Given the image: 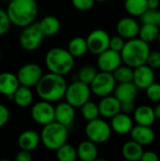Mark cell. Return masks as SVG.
I'll list each match as a JSON object with an SVG mask.
<instances>
[{"instance_id": "7402d4cb", "label": "cell", "mask_w": 160, "mask_h": 161, "mask_svg": "<svg viewBox=\"0 0 160 161\" xmlns=\"http://www.w3.org/2000/svg\"><path fill=\"white\" fill-rule=\"evenodd\" d=\"M17 142L20 149L32 152L37 149V147L41 143V136L37 131L27 129L23 131L19 135Z\"/></svg>"}, {"instance_id": "ac0fdd59", "label": "cell", "mask_w": 160, "mask_h": 161, "mask_svg": "<svg viewBox=\"0 0 160 161\" xmlns=\"http://www.w3.org/2000/svg\"><path fill=\"white\" fill-rule=\"evenodd\" d=\"M110 127L112 132L118 135H127L134 126V122L129 114L120 111L110 119Z\"/></svg>"}, {"instance_id": "3957f363", "label": "cell", "mask_w": 160, "mask_h": 161, "mask_svg": "<svg viewBox=\"0 0 160 161\" xmlns=\"http://www.w3.org/2000/svg\"><path fill=\"white\" fill-rule=\"evenodd\" d=\"M150 52L151 49L149 43L137 37L125 41L120 54L123 63L134 69L146 63Z\"/></svg>"}, {"instance_id": "e575fe53", "label": "cell", "mask_w": 160, "mask_h": 161, "mask_svg": "<svg viewBox=\"0 0 160 161\" xmlns=\"http://www.w3.org/2000/svg\"><path fill=\"white\" fill-rule=\"evenodd\" d=\"M146 96L147 98L155 103L160 102V83L153 82L146 90Z\"/></svg>"}, {"instance_id": "4316f807", "label": "cell", "mask_w": 160, "mask_h": 161, "mask_svg": "<svg viewBox=\"0 0 160 161\" xmlns=\"http://www.w3.org/2000/svg\"><path fill=\"white\" fill-rule=\"evenodd\" d=\"M143 152V146L132 140L124 142L122 146V155L124 158L128 161L141 160Z\"/></svg>"}, {"instance_id": "8fae6325", "label": "cell", "mask_w": 160, "mask_h": 161, "mask_svg": "<svg viewBox=\"0 0 160 161\" xmlns=\"http://www.w3.org/2000/svg\"><path fill=\"white\" fill-rule=\"evenodd\" d=\"M43 75L42 68L37 63H25L17 71V78L22 86L34 88Z\"/></svg>"}, {"instance_id": "5b68a950", "label": "cell", "mask_w": 160, "mask_h": 161, "mask_svg": "<svg viewBox=\"0 0 160 161\" xmlns=\"http://www.w3.org/2000/svg\"><path fill=\"white\" fill-rule=\"evenodd\" d=\"M40 136L41 142L46 149L56 151L58 147L67 142L69 131L67 126L53 121L42 126Z\"/></svg>"}, {"instance_id": "f907efd6", "label": "cell", "mask_w": 160, "mask_h": 161, "mask_svg": "<svg viewBox=\"0 0 160 161\" xmlns=\"http://www.w3.org/2000/svg\"><path fill=\"white\" fill-rule=\"evenodd\" d=\"M1 58H2V52H1V49H0V59H1Z\"/></svg>"}, {"instance_id": "2e32d148", "label": "cell", "mask_w": 160, "mask_h": 161, "mask_svg": "<svg viewBox=\"0 0 160 161\" xmlns=\"http://www.w3.org/2000/svg\"><path fill=\"white\" fill-rule=\"evenodd\" d=\"M131 140L141 146H148L156 141V133L151 126L136 125L130 131Z\"/></svg>"}, {"instance_id": "7dc6e473", "label": "cell", "mask_w": 160, "mask_h": 161, "mask_svg": "<svg viewBox=\"0 0 160 161\" xmlns=\"http://www.w3.org/2000/svg\"><path fill=\"white\" fill-rule=\"evenodd\" d=\"M156 25L157 26L160 27V10L157 9V18H156Z\"/></svg>"}, {"instance_id": "52a82bcc", "label": "cell", "mask_w": 160, "mask_h": 161, "mask_svg": "<svg viewBox=\"0 0 160 161\" xmlns=\"http://www.w3.org/2000/svg\"><path fill=\"white\" fill-rule=\"evenodd\" d=\"M91 94L90 85L80 80H75L67 85L63 99H65V101L74 108H79L83 104L91 100Z\"/></svg>"}, {"instance_id": "b9f144b4", "label": "cell", "mask_w": 160, "mask_h": 161, "mask_svg": "<svg viewBox=\"0 0 160 161\" xmlns=\"http://www.w3.org/2000/svg\"><path fill=\"white\" fill-rule=\"evenodd\" d=\"M14 158L16 161H31L33 158H32L31 152L20 149V151L16 154Z\"/></svg>"}, {"instance_id": "1f68e13d", "label": "cell", "mask_w": 160, "mask_h": 161, "mask_svg": "<svg viewBox=\"0 0 160 161\" xmlns=\"http://www.w3.org/2000/svg\"><path fill=\"white\" fill-rule=\"evenodd\" d=\"M79 108H80V114H81L82 118L84 120H86L87 122L100 117L98 105L91 100L87 101Z\"/></svg>"}, {"instance_id": "816d5d0a", "label": "cell", "mask_w": 160, "mask_h": 161, "mask_svg": "<svg viewBox=\"0 0 160 161\" xmlns=\"http://www.w3.org/2000/svg\"><path fill=\"white\" fill-rule=\"evenodd\" d=\"M8 1H10V0H8Z\"/></svg>"}, {"instance_id": "c3c4849f", "label": "cell", "mask_w": 160, "mask_h": 161, "mask_svg": "<svg viewBox=\"0 0 160 161\" xmlns=\"http://www.w3.org/2000/svg\"><path fill=\"white\" fill-rule=\"evenodd\" d=\"M157 42H158V43H159L160 45V30H159V34H158V37H157Z\"/></svg>"}, {"instance_id": "9c48e42d", "label": "cell", "mask_w": 160, "mask_h": 161, "mask_svg": "<svg viewBox=\"0 0 160 161\" xmlns=\"http://www.w3.org/2000/svg\"><path fill=\"white\" fill-rule=\"evenodd\" d=\"M116 80L112 73L98 71L97 75L90 84L91 93L97 97H104L112 94L116 87Z\"/></svg>"}, {"instance_id": "ee69618b", "label": "cell", "mask_w": 160, "mask_h": 161, "mask_svg": "<svg viewBox=\"0 0 160 161\" xmlns=\"http://www.w3.org/2000/svg\"><path fill=\"white\" fill-rule=\"evenodd\" d=\"M141 161H158L159 157L158 155L154 151H144L142 154V157L141 158Z\"/></svg>"}, {"instance_id": "5bb4252c", "label": "cell", "mask_w": 160, "mask_h": 161, "mask_svg": "<svg viewBox=\"0 0 160 161\" xmlns=\"http://www.w3.org/2000/svg\"><path fill=\"white\" fill-rule=\"evenodd\" d=\"M156 75L154 69L148 66L146 63L134 68L132 82L139 90L145 91L153 82H155Z\"/></svg>"}, {"instance_id": "836d02e7", "label": "cell", "mask_w": 160, "mask_h": 161, "mask_svg": "<svg viewBox=\"0 0 160 161\" xmlns=\"http://www.w3.org/2000/svg\"><path fill=\"white\" fill-rule=\"evenodd\" d=\"M97 73L98 70L94 66L85 65L78 72V80L90 85L93 80V78L95 77V75H97Z\"/></svg>"}, {"instance_id": "9a60e30c", "label": "cell", "mask_w": 160, "mask_h": 161, "mask_svg": "<svg viewBox=\"0 0 160 161\" xmlns=\"http://www.w3.org/2000/svg\"><path fill=\"white\" fill-rule=\"evenodd\" d=\"M141 25L140 23L131 17L121 18L116 25V31L119 36L124 38L125 41L137 38L139 36Z\"/></svg>"}, {"instance_id": "ba28073f", "label": "cell", "mask_w": 160, "mask_h": 161, "mask_svg": "<svg viewBox=\"0 0 160 161\" xmlns=\"http://www.w3.org/2000/svg\"><path fill=\"white\" fill-rule=\"evenodd\" d=\"M43 39L44 36L40 29L38 22H34L22 28L19 36V43L24 50L33 52L41 46Z\"/></svg>"}, {"instance_id": "30bf717a", "label": "cell", "mask_w": 160, "mask_h": 161, "mask_svg": "<svg viewBox=\"0 0 160 161\" xmlns=\"http://www.w3.org/2000/svg\"><path fill=\"white\" fill-rule=\"evenodd\" d=\"M30 116L34 123L43 126L55 121V106L51 102L41 100L31 107Z\"/></svg>"}, {"instance_id": "484cf974", "label": "cell", "mask_w": 160, "mask_h": 161, "mask_svg": "<svg viewBox=\"0 0 160 161\" xmlns=\"http://www.w3.org/2000/svg\"><path fill=\"white\" fill-rule=\"evenodd\" d=\"M33 99L34 94L31 88L22 85L18 87V89L12 95V101L14 102V104L22 108L30 107L33 103Z\"/></svg>"}, {"instance_id": "f1b7e54d", "label": "cell", "mask_w": 160, "mask_h": 161, "mask_svg": "<svg viewBox=\"0 0 160 161\" xmlns=\"http://www.w3.org/2000/svg\"><path fill=\"white\" fill-rule=\"evenodd\" d=\"M160 27L155 24H142L140 27L139 38L147 43L154 42L157 40Z\"/></svg>"}, {"instance_id": "d590c367", "label": "cell", "mask_w": 160, "mask_h": 161, "mask_svg": "<svg viewBox=\"0 0 160 161\" xmlns=\"http://www.w3.org/2000/svg\"><path fill=\"white\" fill-rule=\"evenodd\" d=\"M11 23L6 9L0 8V37L6 35L10 29Z\"/></svg>"}, {"instance_id": "83f0119b", "label": "cell", "mask_w": 160, "mask_h": 161, "mask_svg": "<svg viewBox=\"0 0 160 161\" xmlns=\"http://www.w3.org/2000/svg\"><path fill=\"white\" fill-rule=\"evenodd\" d=\"M67 50L74 58L83 57L88 52L86 38L80 37V36L74 37L73 39L70 40Z\"/></svg>"}, {"instance_id": "f6af8a7d", "label": "cell", "mask_w": 160, "mask_h": 161, "mask_svg": "<svg viewBox=\"0 0 160 161\" xmlns=\"http://www.w3.org/2000/svg\"><path fill=\"white\" fill-rule=\"evenodd\" d=\"M160 0H147V7L151 9H158Z\"/></svg>"}, {"instance_id": "ffe728a7", "label": "cell", "mask_w": 160, "mask_h": 161, "mask_svg": "<svg viewBox=\"0 0 160 161\" xmlns=\"http://www.w3.org/2000/svg\"><path fill=\"white\" fill-rule=\"evenodd\" d=\"M20 86L17 75L11 72L0 73V94L12 100V95Z\"/></svg>"}, {"instance_id": "d6986e66", "label": "cell", "mask_w": 160, "mask_h": 161, "mask_svg": "<svg viewBox=\"0 0 160 161\" xmlns=\"http://www.w3.org/2000/svg\"><path fill=\"white\" fill-rule=\"evenodd\" d=\"M75 119V108L66 101L58 103L55 107V121L69 127Z\"/></svg>"}, {"instance_id": "277c9868", "label": "cell", "mask_w": 160, "mask_h": 161, "mask_svg": "<svg viewBox=\"0 0 160 161\" xmlns=\"http://www.w3.org/2000/svg\"><path fill=\"white\" fill-rule=\"evenodd\" d=\"M74 59L67 48L53 47L45 54L44 62L48 72L64 76L74 69Z\"/></svg>"}, {"instance_id": "cb8c5ba5", "label": "cell", "mask_w": 160, "mask_h": 161, "mask_svg": "<svg viewBox=\"0 0 160 161\" xmlns=\"http://www.w3.org/2000/svg\"><path fill=\"white\" fill-rule=\"evenodd\" d=\"M77 158L81 161H95L98 158L97 144L90 140L81 142L76 147Z\"/></svg>"}, {"instance_id": "681fc988", "label": "cell", "mask_w": 160, "mask_h": 161, "mask_svg": "<svg viewBox=\"0 0 160 161\" xmlns=\"http://www.w3.org/2000/svg\"><path fill=\"white\" fill-rule=\"evenodd\" d=\"M107 0H95V2H105Z\"/></svg>"}, {"instance_id": "d6a6232c", "label": "cell", "mask_w": 160, "mask_h": 161, "mask_svg": "<svg viewBox=\"0 0 160 161\" xmlns=\"http://www.w3.org/2000/svg\"><path fill=\"white\" fill-rule=\"evenodd\" d=\"M133 73L134 69L127 66L121 64L116 70L113 71L112 75L117 83H125V82H132L133 80Z\"/></svg>"}, {"instance_id": "60d3db41", "label": "cell", "mask_w": 160, "mask_h": 161, "mask_svg": "<svg viewBox=\"0 0 160 161\" xmlns=\"http://www.w3.org/2000/svg\"><path fill=\"white\" fill-rule=\"evenodd\" d=\"M10 118L9 109L3 104H0V128L5 126Z\"/></svg>"}, {"instance_id": "6da1fadb", "label": "cell", "mask_w": 160, "mask_h": 161, "mask_svg": "<svg viewBox=\"0 0 160 161\" xmlns=\"http://www.w3.org/2000/svg\"><path fill=\"white\" fill-rule=\"evenodd\" d=\"M67 85L63 75L48 72L42 75L34 88L41 100L56 103L64 98Z\"/></svg>"}, {"instance_id": "7c38bea8", "label": "cell", "mask_w": 160, "mask_h": 161, "mask_svg": "<svg viewBox=\"0 0 160 161\" xmlns=\"http://www.w3.org/2000/svg\"><path fill=\"white\" fill-rule=\"evenodd\" d=\"M110 36L108 31L102 28H96L91 30L87 38V46L88 52H91L93 55H99L108 48Z\"/></svg>"}, {"instance_id": "ab89813d", "label": "cell", "mask_w": 160, "mask_h": 161, "mask_svg": "<svg viewBox=\"0 0 160 161\" xmlns=\"http://www.w3.org/2000/svg\"><path fill=\"white\" fill-rule=\"evenodd\" d=\"M157 9H151L147 8L140 17L141 24H155L156 25V18H157Z\"/></svg>"}, {"instance_id": "f35d334b", "label": "cell", "mask_w": 160, "mask_h": 161, "mask_svg": "<svg viewBox=\"0 0 160 161\" xmlns=\"http://www.w3.org/2000/svg\"><path fill=\"white\" fill-rule=\"evenodd\" d=\"M146 64L154 70L160 69V51H151L147 58Z\"/></svg>"}, {"instance_id": "4dcf8cb0", "label": "cell", "mask_w": 160, "mask_h": 161, "mask_svg": "<svg viewBox=\"0 0 160 161\" xmlns=\"http://www.w3.org/2000/svg\"><path fill=\"white\" fill-rule=\"evenodd\" d=\"M56 157L58 161H75L77 159L76 148L68 142H65L56 150Z\"/></svg>"}, {"instance_id": "f546056e", "label": "cell", "mask_w": 160, "mask_h": 161, "mask_svg": "<svg viewBox=\"0 0 160 161\" xmlns=\"http://www.w3.org/2000/svg\"><path fill=\"white\" fill-rule=\"evenodd\" d=\"M147 0H125L124 9L132 17H140L146 9Z\"/></svg>"}, {"instance_id": "bcb514c9", "label": "cell", "mask_w": 160, "mask_h": 161, "mask_svg": "<svg viewBox=\"0 0 160 161\" xmlns=\"http://www.w3.org/2000/svg\"><path fill=\"white\" fill-rule=\"evenodd\" d=\"M154 108V112H155V115H156V119L160 120V102H158L157 104V106Z\"/></svg>"}, {"instance_id": "4fadbf2b", "label": "cell", "mask_w": 160, "mask_h": 161, "mask_svg": "<svg viewBox=\"0 0 160 161\" xmlns=\"http://www.w3.org/2000/svg\"><path fill=\"white\" fill-rule=\"evenodd\" d=\"M96 64L99 71L113 73L114 70H116L121 64H123L121 54L110 48H108L104 52L97 55Z\"/></svg>"}, {"instance_id": "7a4b0ae2", "label": "cell", "mask_w": 160, "mask_h": 161, "mask_svg": "<svg viewBox=\"0 0 160 161\" xmlns=\"http://www.w3.org/2000/svg\"><path fill=\"white\" fill-rule=\"evenodd\" d=\"M6 11L11 25L23 28L36 22L39 6L36 0H10Z\"/></svg>"}, {"instance_id": "e0dca14e", "label": "cell", "mask_w": 160, "mask_h": 161, "mask_svg": "<svg viewBox=\"0 0 160 161\" xmlns=\"http://www.w3.org/2000/svg\"><path fill=\"white\" fill-rule=\"evenodd\" d=\"M97 105L100 116L104 119H111L121 111V102L113 94L101 97Z\"/></svg>"}, {"instance_id": "603a6c76", "label": "cell", "mask_w": 160, "mask_h": 161, "mask_svg": "<svg viewBox=\"0 0 160 161\" xmlns=\"http://www.w3.org/2000/svg\"><path fill=\"white\" fill-rule=\"evenodd\" d=\"M134 122L140 125L152 126L156 122V115L154 108L148 105H141L135 108L133 112Z\"/></svg>"}, {"instance_id": "8d00e7d4", "label": "cell", "mask_w": 160, "mask_h": 161, "mask_svg": "<svg viewBox=\"0 0 160 161\" xmlns=\"http://www.w3.org/2000/svg\"><path fill=\"white\" fill-rule=\"evenodd\" d=\"M74 8L79 11H89L95 4V0H71Z\"/></svg>"}, {"instance_id": "d4e9b609", "label": "cell", "mask_w": 160, "mask_h": 161, "mask_svg": "<svg viewBox=\"0 0 160 161\" xmlns=\"http://www.w3.org/2000/svg\"><path fill=\"white\" fill-rule=\"evenodd\" d=\"M38 24L44 37H53L57 35L61 28L59 19L55 15H46L42 17Z\"/></svg>"}, {"instance_id": "44dd1931", "label": "cell", "mask_w": 160, "mask_h": 161, "mask_svg": "<svg viewBox=\"0 0 160 161\" xmlns=\"http://www.w3.org/2000/svg\"><path fill=\"white\" fill-rule=\"evenodd\" d=\"M139 89L133 82H125V83H117L116 87L113 92V95L121 102H128V101H135L138 93Z\"/></svg>"}, {"instance_id": "7bdbcfd3", "label": "cell", "mask_w": 160, "mask_h": 161, "mask_svg": "<svg viewBox=\"0 0 160 161\" xmlns=\"http://www.w3.org/2000/svg\"><path fill=\"white\" fill-rule=\"evenodd\" d=\"M136 108L134 101H128V102H123L121 103V111L126 114H131L134 112Z\"/></svg>"}, {"instance_id": "8992f818", "label": "cell", "mask_w": 160, "mask_h": 161, "mask_svg": "<svg viewBox=\"0 0 160 161\" xmlns=\"http://www.w3.org/2000/svg\"><path fill=\"white\" fill-rule=\"evenodd\" d=\"M112 134L110 125L103 118H96L87 122L85 126V135L88 140L96 144L107 142Z\"/></svg>"}, {"instance_id": "74e56055", "label": "cell", "mask_w": 160, "mask_h": 161, "mask_svg": "<svg viewBox=\"0 0 160 161\" xmlns=\"http://www.w3.org/2000/svg\"><path fill=\"white\" fill-rule=\"evenodd\" d=\"M124 43H125V40L124 38H122L121 36L116 35V36L110 37L108 48H110V49H112V50L120 53L122 51Z\"/></svg>"}]
</instances>
